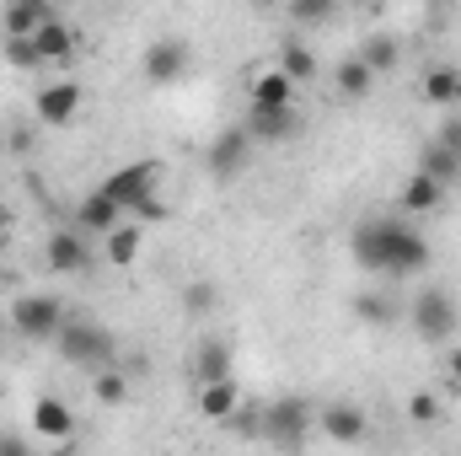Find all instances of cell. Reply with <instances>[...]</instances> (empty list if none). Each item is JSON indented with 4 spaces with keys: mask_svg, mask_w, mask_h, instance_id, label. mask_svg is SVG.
Listing matches in <instances>:
<instances>
[{
    "mask_svg": "<svg viewBox=\"0 0 461 456\" xmlns=\"http://www.w3.org/2000/svg\"><path fill=\"white\" fill-rule=\"evenodd\" d=\"M359 59L381 76V70H392V65L402 59V49H397V38H365V43H359Z\"/></svg>",
    "mask_w": 461,
    "mask_h": 456,
    "instance_id": "cell-29",
    "label": "cell"
},
{
    "mask_svg": "<svg viewBox=\"0 0 461 456\" xmlns=\"http://www.w3.org/2000/svg\"><path fill=\"white\" fill-rule=\"evenodd\" d=\"M43 258L54 274H86L92 269V236L81 226H54L43 242Z\"/></svg>",
    "mask_w": 461,
    "mask_h": 456,
    "instance_id": "cell-9",
    "label": "cell"
},
{
    "mask_svg": "<svg viewBox=\"0 0 461 456\" xmlns=\"http://www.w3.org/2000/svg\"><path fill=\"white\" fill-rule=\"evenodd\" d=\"M215 306H221L215 279H188V285H183V312H188V317H210Z\"/></svg>",
    "mask_w": 461,
    "mask_h": 456,
    "instance_id": "cell-27",
    "label": "cell"
},
{
    "mask_svg": "<svg viewBox=\"0 0 461 456\" xmlns=\"http://www.w3.org/2000/svg\"><path fill=\"white\" fill-rule=\"evenodd\" d=\"M247 161H252V134H247L241 123H236V129H221L215 145H210V178L230 183V178L247 172Z\"/></svg>",
    "mask_w": 461,
    "mask_h": 456,
    "instance_id": "cell-10",
    "label": "cell"
},
{
    "mask_svg": "<svg viewBox=\"0 0 461 456\" xmlns=\"http://www.w3.org/2000/svg\"><path fill=\"white\" fill-rule=\"evenodd\" d=\"M241 129L252 134V145H285L301 134V114L295 108H252Z\"/></svg>",
    "mask_w": 461,
    "mask_h": 456,
    "instance_id": "cell-12",
    "label": "cell"
},
{
    "mask_svg": "<svg viewBox=\"0 0 461 456\" xmlns=\"http://www.w3.org/2000/svg\"><path fill=\"white\" fill-rule=\"evenodd\" d=\"M0 226H5V215H0Z\"/></svg>",
    "mask_w": 461,
    "mask_h": 456,
    "instance_id": "cell-36",
    "label": "cell"
},
{
    "mask_svg": "<svg viewBox=\"0 0 461 456\" xmlns=\"http://www.w3.org/2000/svg\"><path fill=\"white\" fill-rule=\"evenodd\" d=\"M247 97H252V108H295V81H290L279 65H268V70L252 76Z\"/></svg>",
    "mask_w": 461,
    "mask_h": 456,
    "instance_id": "cell-16",
    "label": "cell"
},
{
    "mask_svg": "<svg viewBox=\"0 0 461 456\" xmlns=\"http://www.w3.org/2000/svg\"><path fill=\"white\" fill-rule=\"evenodd\" d=\"M0 456H32V451H27V441H16V435H0Z\"/></svg>",
    "mask_w": 461,
    "mask_h": 456,
    "instance_id": "cell-34",
    "label": "cell"
},
{
    "mask_svg": "<svg viewBox=\"0 0 461 456\" xmlns=\"http://www.w3.org/2000/svg\"><path fill=\"white\" fill-rule=\"evenodd\" d=\"M348 312H354L365 328H392V323L402 317V306H397L386 290H359V296L348 301Z\"/></svg>",
    "mask_w": 461,
    "mask_h": 456,
    "instance_id": "cell-21",
    "label": "cell"
},
{
    "mask_svg": "<svg viewBox=\"0 0 461 456\" xmlns=\"http://www.w3.org/2000/svg\"><path fill=\"white\" fill-rule=\"evenodd\" d=\"M279 70H285L295 87H306V81L317 76V54H312V43H301V38H285V43H279Z\"/></svg>",
    "mask_w": 461,
    "mask_h": 456,
    "instance_id": "cell-26",
    "label": "cell"
},
{
    "mask_svg": "<svg viewBox=\"0 0 461 456\" xmlns=\"http://www.w3.org/2000/svg\"><path fill=\"white\" fill-rule=\"evenodd\" d=\"M129 215H134V226H145V221H167V215H172V205H167L161 194H150V199H145V205H134Z\"/></svg>",
    "mask_w": 461,
    "mask_h": 456,
    "instance_id": "cell-33",
    "label": "cell"
},
{
    "mask_svg": "<svg viewBox=\"0 0 461 456\" xmlns=\"http://www.w3.org/2000/svg\"><path fill=\"white\" fill-rule=\"evenodd\" d=\"M59 11L54 5H43V0H16V5H5V16H0V27H5V38H32L43 22H54Z\"/></svg>",
    "mask_w": 461,
    "mask_h": 456,
    "instance_id": "cell-20",
    "label": "cell"
},
{
    "mask_svg": "<svg viewBox=\"0 0 461 456\" xmlns=\"http://www.w3.org/2000/svg\"><path fill=\"white\" fill-rule=\"evenodd\" d=\"M32 49H38L43 65H65V59L76 54V27H70L65 16H54V22H43V27L32 32Z\"/></svg>",
    "mask_w": 461,
    "mask_h": 456,
    "instance_id": "cell-17",
    "label": "cell"
},
{
    "mask_svg": "<svg viewBox=\"0 0 461 456\" xmlns=\"http://www.w3.org/2000/svg\"><path fill=\"white\" fill-rule=\"evenodd\" d=\"M446 370H451V381L461 387V343H451V354H446Z\"/></svg>",
    "mask_w": 461,
    "mask_h": 456,
    "instance_id": "cell-35",
    "label": "cell"
},
{
    "mask_svg": "<svg viewBox=\"0 0 461 456\" xmlns=\"http://www.w3.org/2000/svg\"><path fill=\"white\" fill-rule=\"evenodd\" d=\"M317 430H322L333 446H365V441H370V414H365L359 403H348V397H333V403L317 408Z\"/></svg>",
    "mask_w": 461,
    "mask_h": 456,
    "instance_id": "cell-7",
    "label": "cell"
},
{
    "mask_svg": "<svg viewBox=\"0 0 461 456\" xmlns=\"http://www.w3.org/2000/svg\"><path fill=\"white\" fill-rule=\"evenodd\" d=\"M333 87H339V97H344V103H359V97H370L375 70H370L359 54H344V59H339V70H333Z\"/></svg>",
    "mask_w": 461,
    "mask_h": 456,
    "instance_id": "cell-22",
    "label": "cell"
},
{
    "mask_svg": "<svg viewBox=\"0 0 461 456\" xmlns=\"http://www.w3.org/2000/svg\"><path fill=\"white\" fill-rule=\"evenodd\" d=\"M230 365H236L230 339H199L188 370H194V381H199V387H215V381H236V376H230Z\"/></svg>",
    "mask_w": 461,
    "mask_h": 456,
    "instance_id": "cell-14",
    "label": "cell"
},
{
    "mask_svg": "<svg viewBox=\"0 0 461 456\" xmlns=\"http://www.w3.org/2000/svg\"><path fill=\"white\" fill-rule=\"evenodd\" d=\"M188 65H194V54H188L183 38H156V43H145V54H140V76H145L150 87H172V81H183Z\"/></svg>",
    "mask_w": 461,
    "mask_h": 456,
    "instance_id": "cell-8",
    "label": "cell"
},
{
    "mask_svg": "<svg viewBox=\"0 0 461 456\" xmlns=\"http://www.w3.org/2000/svg\"><path fill=\"white\" fill-rule=\"evenodd\" d=\"M419 172H424V178H435V183L446 188V183L461 172V150L451 145V140H435V145L419 156Z\"/></svg>",
    "mask_w": 461,
    "mask_h": 456,
    "instance_id": "cell-24",
    "label": "cell"
},
{
    "mask_svg": "<svg viewBox=\"0 0 461 456\" xmlns=\"http://www.w3.org/2000/svg\"><path fill=\"white\" fill-rule=\"evenodd\" d=\"M419 92L435 108H461V65H429L424 81H419Z\"/></svg>",
    "mask_w": 461,
    "mask_h": 456,
    "instance_id": "cell-19",
    "label": "cell"
},
{
    "mask_svg": "<svg viewBox=\"0 0 461 456\" xmlns=\"http://www.w3.org/2000/svg\"><path fill=\"white\" fill-rule=\"evenodd\" d=\"M333 16H339V11H333L328 0H295V5H290V22H301V27H328Z\"/></svg>",
    "mask_w": 461,
    "mask_h": 456,
    "instance_id": "cell-31",
    "label": "cell"
},
{
    "mask_svg": "<svg viewBox=\"0 0 461 456\" xmlns=\"http://www.w3.org/2000/svg\"><path fill=\"white\" fill-rule=\"evenodd\" d=\"M65 323H70V317H65V301L49 296V290H27V296L11 301V328H16L22 339H32V343L59 339Z\"/></svg>",
    "mask_w": 461,
    "mask_h": 456,
    "instance_id": "cell-3",
    "label": "cell"
},
{
    "mask_svg": "<svg viewBox=\"0 0 461 456\" xmlns=\"http://www.w3.org/2000/svg\"><path fill=\"white\" fill-rule=\"evenodd\" d=\"M103 194L113 199L118 210L129 215L134 205H145L150 194H161V161H129V167H118V172H108V183H103Z\"/></svg>",
    "mask_w": 461,
    "mask_h": 456,
    "instance_id": "cell-6",
    "label": "cell"
},
{
    "mask_svg": "<svg viewBox=\"0 0 461 456\" xmlns=\"http://www.w3.org/2000/svg\"><path fill=\"white\" fill-rule=\"evenodd\" d=\"M0 59H5L11 70H43V59H38L32 38H5V43H0Z\"/></svg>",
    "mask_w": 461,
    "mask_h": 456,
    "instance_id": "cell-30",
    "label": "cell"
},
{
    "mask_svg": "<svg viewBox=\"0 0 461 456\" xmlns=\"http://www.w3.org/2000/svg\"><path fill=\"white\" fill-rule=\"evenodd\" d=\"M76 226L86 231V236H108V231L123 226V210H118L113 199L103 194V188H92L81 205H76Z\"/></svg>",
    "mask_w": 461,
    "mask_h": 456,
    "instance_id": "cell-15",
    "label": "cell"
},
{
    "mask_svg": "<svg viewBox=\"0 0 461 456\" xmlns=\"http://www.w3.org/2000/svg\"><path fill=\"white\" fill-rule=\"evenodd\" d=\"M348 252H354V263L365 274H392V279L419 274L429 263L424 231L413 226V221H402V215H370V221H359L354 236H348Z\"/></svg>",
    "mask_w": 461,
    "mask_h": 456,
    "instance_id": "cell-1",
    "label": "cell"
},
{
    "mask_svg": "<svg viewBox=\"0 0 461 456\" xmlns=\"http://www.w3.org/2000/svg\"><path fill=\"white\" fill-rule=\"evenodd\" d=\"M408 317H413V333L419 339H429V343H446L451 333H456V323H461V312H456V296L451 290H419L413 296V306H408Z\"/></svg>",
    "mask_w": 461,
    "mask_h": 456,
    "instance_id": "cell-5",
    "label": "cell"
},
{
    "mask_svg": "<svg viewBox=\"0 0 461 456\" xmlns=\"http://www.w3.org/2000/svg\"><path fill=\"white\" fill-rule=\"evenodd\" d=\"M32 435H43V441H70L76 435V414H70V403L65 397H54V392H43L38 403H32Z\"/></svg>",
    "mask_w": 461,
    "mask_h": 456,
    "instance_id": "cell-13",
    "label": "cell"
},
{
    "mask_svg": "<svg viewBox=\"0 0 461 456\" xmlns=\"http://www.w3.org/2000/svg\"><path fill=\"white\" fill-rule=\"evenodd\" d=\"M194 408H199V419H210V424H230V419H236V408H241V387H236V381L199 387Z\"/></svg>",
    "mask_w": 461,
    "mask_h": 456,
    "instance_id": "cell-18",
    "label": "cell"
},
{
    "mask_svg": "<svg viewBox=\"0 0 461 456\" xmlns=\"http://www.w3.org/2000/svg\"><path fill=\"white\" fill-rule=\"evenodd\" d=\"M440 199H446V188H440L435 178L413 172V178L402 183V199H397V210H402V221H408V215H429V210H435Z\"/></svg>",
    "mask_w": 461,
    "mask_h": 456,
    "instance_id": "cell-23",
    "label": "cell"
},
{
    "mask_svg": "<svg viewBox=\"0 0 461 456\" xmlns=\"http://www.w3.org/2000/svg\"><path fill=\"white\" fill-rule=\"evenodd\" d=\"M317 430V408L306 403V397H274L268 408H263V435L274 441V446H285V451H301V441Z\"/></svg>",
    "mask_w": 461,
    "mask_h": 456,
    "instance_id": "cell-4",
    "label": "cell"
},
{
    "mask_svg": "<svg viewBox=\"0 0 461 456\" xmlns=\"http://www.w3.org/2000/svg\"><path fill=\"white\" fill-rule=\"evenodd\" d=\"M0 333H5V323H0Z\"/></svg>",
    "mask_w": 461,
    "mask_h": 456,
    "instance_id": "cell-37",
    "label": "cell"
},
{
    "mask_svg": "<svg viewBox=\"0 0 461 456\" xmlns=\"http://www.w3.org/2000/svg\"><path fill=\"white\" fill-rule=\"evenodd\" d=\"M140 242H145V231L134 226V221H123L118 231H108V236H103V258H108L113 269H129V263L140 258Z\"/></svg>",
    "mask_w": 461,
    "mask_h": 456,
    "instance_id": "cell-25",
    "label": "cell"
},
{
    "mask_svg": "<svg viewBox=\"0 0 461 456\" xmlns=\"http://www.w3.org/2000/svg\"><path fill=\"white\" fill-rule=\"evenodd\" d=\"M92 392H97V403L118 408V403H129V376H123L118 365H108V370H97V376H92Z\"/></svg>",
    "mask_w": 461,
    "mask_h": 456,
    "instance_id": "cell-28",
    "label": "cell"
},
{
    "mask_svg": "<svg viewBox=\"0 0 461 456\" xmlns=\"http://www.w3.org/2000/svg\"><path fill=\"white\" fill-rule=\"evenodd\" d=\"M408 419H413V424H435V419H440V397H435V392H413V397H408Z\"/></svg>",
    "mask_w": 461,
    "mask_h": 456,
    "instance_id": "cell-32",
    "label": "cell"
},
{
    "mask_svg": "<svg viewBox=\"0 0 461 456\" xmlns=\"http://www.w3.org/2000/svg\"><path fill=\"white\" fill-rule=\"evenodd\" d=\"M32 114H38L43 129H65L70 118L81 114V81H49V87H38Z\"/></svg>",
    "mask_w": 461,
    "mask_h": 456,
    "instance_id": "cell-11",
    "label": "cell"
},
{
    "mask_svg": "<svg viewBox=\"0 0 461 456\" xmlns=\"http://www.w3.org/2000/svg\"><path fill=\"white\" fill-rule=\"evenodd\" d=\"M59 360H70V365H81V370H108L118 360V343H113V333L108 328H97V323H65L59 328Z\"/></svg>",
    "mask_w": 461,
    "mask_h": 456,
    "instance_id": "cell-2",
    "label": "cell"
}]
</instances>
